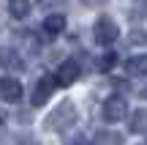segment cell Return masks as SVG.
Wrapping results in <instances>:
<instances>
[{"label":"cell","mask_w":147,"mask_h":145,"mask_svg":"<svg viewBox=\"0 0 147 145\" xmlns=\"http://www.w3.org/2000/svg\"><path fill=\"white\" fill-rule=\"evenodd\" d=\"M22 96H25V91H22L19 80H14V77H3V80H0V99H3V101L16 104V101H22Z\"/></svg>","instance_id":"5b68a950"},{"label":"cell","mask_w":147,"mask_h":145,"mask_svg":"<svg viewBox=\"0 0 147 145\" xmlns=\"http://www.w3.org/2000/svg\"><path fill=\"white\" fill-rule=\"evenodd\" d=\"M125 71H128L131 77H144V74H147V52L128 58V60H125Z\"/></svg>","instance_id":"ba28073f"},{"label":"cell","mask_w":147,"mask_h":145,"mask_svg":"<svg viewBox=\"0 0 147 145\" xmlns=\"http://www.w3.org/2000/svg\"><path fill=\"white\" fill-rule=\"evenodd\" d=\"M74 123H76V107H74V101H60L57 107L47 115V120H44V126H47L49 131H65V129H71Z\"/></svg>","instance_id":"6da1fadb"},{"label":"cell","mask_w":147,"mask_h":145,"mask_svg":"<svg viewBox=\"0 0 147 145\" xmlns=\"http://www.w3.org/2000/svg\"><path fill=\"white\" fill-rule=\"evenodd\" d=\"M115 60H117V58H115V55L109 52V55H106L104 60H101V66H98V69H101V71H106V69H112V63H115Z\"/></svg>","instance_id":"5bb4252c"},{"label":"cell","mask_w":147,"mask_h":145,"mask_svg":"<svg viewBox=\"0 0 147 145\" xmlns=\"http://www.w3.org/2000/svg\"><path fill=\"white\" fill-rule=\"evenodd\" d=\"M8 14L16 16V19H25V16H30V3L27 0H14V3H8Z\"/></svg>","instance_id":"7c38bea8"},{"label":"cell","mask_w":147,"mask_h":145,"mask_svg":"<svg viewBox=\"0 0 147 145\" xmlns=\"http://www.w3.org/2000/svg\"><path fill=\"white\" fill-rule=\"evenodd\" d=\"M101 110H104L101 115H104L106 123H120V120L128 115V104H125V99H123V96H109Z\"/></svg>","instance_id":"3957f363"},{"label":"cell","mask_w":147,"mask_h":145,"mask_svg":"<svg viewBox=\"0 0 147 145\" xmlns=\"http://www.w3.org/2000/svg\"><path fill=\"white\" fill-rule=\"evenodd\" d=\"M0 66L8 71H22L25 69V58L14 47H0Z\"/></svg>","instance_id":"52a82bcc"},{"label":"cell","mask_w":147,"mask_h":145,"mask_svg":"<svg viewBox=\"0 0 147 145\" xmlns=\"http://www.w3.org/2000/svg\"><path fill=\"white\" fill-rule=\"evenodd\" d=\"M79 74H82V69H79L76 60H63L57 66L55 80H57V85H74V80H79Z\"/></svg>","instance_id":"8992f818"},{"label":"cell","mask_w":147,"mask_h":145,"mask_svg":"<svg viewBox=\"0 0 147 145\" xmlns=\"http://www.w3.org/2000/svg\"><path fill=\"white\" fill-rule=\"evenodd\" d=\"M63 30H65V16L63 14H49L44 19V33L47 36H60Z\"/></svg>","instance_id":"9c48e42d"},{"label":"cell","mask_w":147,"mask_h":145,"mask_svg":"<svg viewBox=\"0 0 147 145\" xmlns=\"http://www.w3.org/2000/svg\"><path fill=\"white\" fill-rule=\"evenodd\" d=\"M128 131L139 134V131H147V110H136L128 120Z\"/></svg>","instance_id":"8fae6325"},{"label":"cell","mask_w":147,"mask_h":145,"mask_svg":"<svg viewBox=\"0 0 147 145\" xmlns=\"http://www.w3.org/2000/svg\"><path fill=\"white\" fill-rule=\"evenodd\" d=\"M123 134H117V131H106V129H98L93 134V145H123Z\"/></svg>","instance_id":"30bf717a"},{"label":"cell","mask_w":147,"mask_h":145,"mask_svg":"<svg viewBox=\"0 0 147 145\" xmlns=\"http://www.w3.org/2000/svg\"><path fill=\"white\" fill-rule=\"evenodd\" d=\"M57 88V80H55L52 74H44L41 80L36 82V88H33V93H30V101L36 104V107H41V104H47V99L52 96V91Z\"/></svg>","instance_id":"277c9868"},{"label":"cell","mask_w":147,"mask_h":145,"mask_svg":"<svg viewBox=\"0 0 147 145\" xmlns=\"http://www.w3.org/2000/svg\"><path fill=\"white\" fill-rule=\"evenodd\" d=\"M65 145H93V140H87L84 134H74V137H65Z\"/></svg>","instance_id":"4fadbf2b"},{"label":"cell","mask_w":147,"mask_h":145,"mask_svg":"<svg viewBox=\"0 0 147 145\" xmlns=\"http://www.w3.org/2000/svg\"><path fill=\"white\" fill-rule=\"evenodd\" d=\"M117 36H120V27H117L115 19H109V16H98L93 25V38L95 44H101V47H109V44L117 41Z\"/></svg>","instance_id":"7a4b0ae2"},{"label":"cell","mask_w":147,"mask_h":145,"mask_svg":"<svg viewBox=\"0 0 147 145\" xmlns=\"http://www.w3.org/2000/svg\"><path fill=\"white\" fill-rule=\"evenodd\" d=\"M142 99H147V85H144V88H142Z\"/></svg>","instance_id":"9a60e30c"}]
</instances>
